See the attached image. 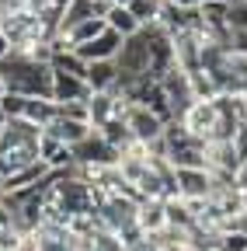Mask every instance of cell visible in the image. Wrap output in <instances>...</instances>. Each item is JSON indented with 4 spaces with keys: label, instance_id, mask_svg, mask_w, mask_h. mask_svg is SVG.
I'll use <instances>...</instances> for the list:
<instances>
[{
    "label": "cell",
    "instance_id": "obj_3",
    "mask_svg": "<svg viewBox=\"0 0 247 251\" xmlns=\"http://www.w3.org/2000/svg\"><path fill=\"white\" fill-rule=\"evenodd\" d=\"M164 157L174 168H209V143L184 129L181 119H174L164 129Z\"/></svg>",
    "mask_w": 247,
    "mask_h": 251
},
{
    "label": "cell",
    "instance_id": "obj_7",
    "mask_svg": "<svg viewBox=\"0 0 247 251\" xmlns=\"http://www.w3.org/2000/svg\"><path fill=\"white\" fill-rule=\"evenodd\" d=\"M118 70L129 74V77H139V74H150V42L143 35V28L136 31V35H126L122 39V49L115 56Z\"/></svg>",
    "mask_w": 247,
    "mask_h": 251
},
{
    "label": "cell",
    "instance_id": "obj_24",
    "mask_svg": "<svg viewBox=\"0 0 247 251\" xmlns=\"http://www.w3.org/2000/svg\"><path fill=\"white\" fill-rule=\"evenodd\" d=\"M4 94H7V84H4V77H0V98H4Z\"/></svg>",
    "mask_w": 247,
    "mask_h": 251
},
{
    "label": "cell",
    "instance_id": "obj_12",
    "mask_svg": "<svg viewBox=\"0 0 247 251\" xmlns=\"http://www.w3.org/2000/svg\"><path fill=\"white\" fill-rule=\"evenodd\" d=\"M90 129H94V126H90L87 119H73V115H59L56 112V119L45 126V133H52L56 140H63L67 147H73V143H80Z\"/></svg>",
    "mask_w": 247,
    "mask_h": 251
},
{
    "label": "cell",
    "instance_id": "obj_18",
    "mask_svg": "<svg viewBox=\"0 0 247 251\" xmlns=\"http://www.w3.org/2000/svg\"><path fill=\"white\" fill-rule=\"evenodd\" d=\"M129 7H133V14L139 18V25H150V21L160 18L164 0H129Z\"/></svg>",
    "mask_w": 247,
    "mask_h": 251
},
{
    "label": "cell",
    "instance_id": "obj_4",
    "mask_svg": "<svg viewBox=\"0 0 247 251\" xmlns=\"http://www.w3.org/2000/svg\"><path fill=\"white\" fill-rule=\"evenodd\" d=\"M122 119H126V126H129V133H133V140L136 143H157V140H164V129H167V122L153 112L150 105H139V101H126V108H122Z\"/></svg>",
    "mask_w": 247,
    "mask_h": 251
},
{
    "label": "cell",
    "instance_id": "obj_16",
    "mask_svg": "<svg viewBox=\"0 0 247 251\" xmlns=\"http://www.w3.org/2000/svg\"><path fill=\"white\" fill-rule=\"evenodd\" d=\"M108 28V21L105 18H84V21H77L70 31H67V42L70 46H84V42H90V39H94V35H101V31Z\"/></svg>",
    "mask_w": 247,
    "mask_h": 251
},
{
    "label": "cell",
    "instance_id": "obj_10",
    "mask_svg": "<svg viewBox=\"0 0 247 251\" xmlns=\"http://www.w3.org/2000/svg\"><path fill=\"white\" fill-rule=\"evenodd\" d=\"M136 224H139V230H143L146 237L167 230V199H160V196H146V199H139Z\"/></svg>",
    "mask_w": 247,
    "mask_h": 251
},
{
    "label": "cell",
    "instance_id": "obj_20",
    "mask_svg": "<svg viewBox=\"0 0 247 251\" xmlns=\"http://www.w3.org/2000/svg\"><path fill=\"white\" fill-rule=\"evenodd\" d=\"M226 25H230V31H247V4H230Z\"/></svg>",
    "mask_w": 247,
    "mask_h": 251
},
{
    "label": "cell",
    "instance_id": "obj_25",
    "mask_svg": "<svg viewBox=\"0 0 247 251\" xmlns=\"http://www.w3.org/2000/svg\"><path fill=\"white\" fill-rule=\"evenodd\" d=\"M112 4H126V7H129V0H112Z\"/></svg>",
    "mask_w": 247,
    "mask_h": 251
},
{
    "label": "cell",
    "instance_id": "obj_9",
    "mask_svg": "<svg viewBox=\"0 0 247 251\" xmlns=\"http://www.w3.org/2000/svg\"><path fill=\"white\" fill-rule=\"evenodd\" d=\"M90 98V84L80 74L67 70H52V101H87Z\"/></svg>",
    "mask_w": 247,
    "mask_h": 251
},
{
    "label": "cell",
    "instance_id": "obj_8",
    "mask_svg": "<svg viewBox=\"0 0 247 251\" xmlns=\"http://www.w3.org/2000/svg\"><path fill=\"white\" fill-rule=\"evenodd\" d=\"M178 175V196L181 199H188V202H202L216 192V175L209 168H174Z\"/></svg>",
    "mask_w": 247,
    "mask_h": 251
},
{
    "label": "cell",
    "instance_id": "obj_15",
    "mask_svg": "<svg viewBox=\"0 0 247 251\" xmlns=\"http://www.w3.org/2000/svg\"><path fill=\"white\" fill-rule=\"evenodd\" d=\"M105 21H108V28H115L122 39L126 35H136V31L143 28L139 25V18L133 14V7H126V4H112L108 7V14H105Z\"/></svg>",
    "mask_w": 247,
    "mask_h": 251
},
{
    "label": "cell",
    "instance_id": "obj_14",
    "mask_svg": "<svg viewBox=\"0 0 247 251\" xmlns=\"http://www.w3.org/2000/svg\"><path fill=\"white\" fill-rule=\"evenodd\" d=\"M118 63L115 59H90L87 63V84H90V91H115V84H118Z\"/></svg>",
    "mask_w": 247,
    "mask_h": 251
},
{
    "label": "cell",
    "instance_id": "obj_19",
    "mask_svg": "<svg viewBox=\"0 0 247 251\" xmlns=\"http://www.w3.org/2000/svg\"><path fill=\"white\" fill-rule=\"evenodd\" d=\"M24 101H28L24 94L7 91L4 98H0V108H4V115H7V119H21V115H24Z\"/></svg>",
    "mask_w": 247,
    "mask_h": 251
},
{
    "label": "cell",
    "instance_id": "obj_6",
    "mask_svg": "<svg viewBox=\"0 0 247 251\" xmlns=\"http://www.w3.org/2000/svg\"><path fill=\"white\" fill-rule=\"evenodd\" d=\"M157 80H160V87H164V94H167V105H171L174 119H181L184 112H188V108L199 101V94H195V87H192V77L184 74L181 67L167 70V74L157 77Z\"/></svg>",
    "mask_w": 247,
    "mask_h": 251
},
{
    "label": "cell",
    "instance_id": "obj_22",
    "mask_svg": "<svg viewBox=\"0 0 247 251\" xmlns=\"http://www.w3.org/2000/svg\"><path fill=\"white\" fill-rule=\"evenodd\" d=\"M171 4H181V7H199L202 0H171Z\"/></svg>",
    "mask_w": 247,
    "mask_h": 251
},
{
    "label": "cell",
    "instance_id": "obj_11",
    "mask_svg": "<svg viewBox=\"0 0 247 251\" xmlns=\"http://www.w3.org/2000/svg\"><path fill=\"white\" fill-rule=\"evenodd\" d=\"M77 52H80V59H115L118 56V49H122V35L115 28H105L101 35H94L90 42H84V46H73Z\"/></svg>",
    "mask_w": 247,
    "mask_h": 251
},
{
    "label": "cell",
    "instance_id": "obj_26",
    "mask_svg": "<svg viewBox=\"0 0 247 251\" xmlns=\"http://www.w3.org/2000/svg\"><path fill=\"white\" fill-rule=\"evenodd\" d=\"M0 196H4V178H0Z\"/></svg>",
    "mask_w": 247,
    "mask_h": 251
},
{
    "label": "cell",
    "instance_id": "obj_2",
    "mask_svg": "<svg viewBox=\"0 0 247 251\" xmlns=\"http://www.w3.org/2000/svg\"><path fill=\"white\" fill-rule=\"evenodd\" d=\"M42 133H45L42 126L28 119H7L4 133H0V178H11L39 161Z\"/></svg>",
    "mask_w": 247,
    "mask_h": 251
},
{
    "label": "cell",
    "instance_id": "obj_17",
    "mask_svg": "<svg viewBox=\"0 0 247 251\" xmlns=\"http://www.w3.org/2000/svg\"><path fill=\"white\" fill-rule=\"evenodd\" d=\"M56 112H59V108H56L52 98H28L21 119H28V122H35V126H42V129H45V126L56 119Z\"/></svg>",
    "mask_w": 247,
    "mask_h": 251
},
{
    "label": "cell",
    "instance_id": "obj_1",
    "mask_svg": "<svg viewBox=\"0 0 247 251\" xmlns=\"http://www.w3.org/2000/svg\"><path fill=\"white\" fill-rule=\"evenodd\" d=\"M0 77L7 91H18L24 98H52V63L32 56L28 49H11L0 59Z\"/></svg>",
    "mask_w": 247,
    "mask_h": 251
},
{
    "label": "cell",
    "instance_id": "obj_23",
    "mask_svg": "<svg viewBox=\"0 0 247 251\" xmlns=\"http://www.w3.org/2000/svg\"><path fill=\"white\" fill-rule=\"evenodd\" d=\"M4 126H7V115H4V108H0V133H4Z\"/></svg>",
    "mask_w": 247,
    "mask_h": 251
},
{
    "label": "cell",
    "instance_id": "obj_13",
    "mask_svg": "<svg viewBox=\"0 0 247 251\" xmlns=\"http://www.w3.org/2000/svg\"><path fill=\"white\" fill-rule=\"evenodd\" d=\"M39 157H42V161H45L52 171H67V168H73V150H70L63 140H56L52 133H42Z\"/></svg>",
    "mask_w": 247,
    "mask_h": 251
},
{
    "label": "cell",
    "instance_id": "obj_27",
    "mask_svg": "<svg viewBox=\"0 0 247 251\" xmlns=\"http://www.w3.org/2000/svg\"><path fill=\"white\" fill-rule=\"evenodd\" d=\"M0 230H4V220H0Z\"/></svg>",
    "mask_w": 247,
    "mask_h": 251
},
{
    "label": "cell",
    "instance_id": "obj_5",
    "mask_svg": "<svg viewBox=\"0 0 247 251\" xmlns=\"http://www.w3.org/2000/svg\"><path fill=\"white\" fill-rule=\"evenodd\" d=\"M73 150V164L77 168H90V164H118L122 161V150L115 143H108L98 129H90L80 143L70 147Z\"/></svg>",
    "mask_w": 247,
    "mask_h": 251
},
{
    "label": "cell",
    "instance_id": "obj_21",
    "mask_svg": "<svg viewBox=\"0 0 247 251\" xmlns=\"http://www.w3.org/2000/svg\"><path fill=\"white\" fill-rule=\"evenodd\" d=\"M11 49H14V42H11V39L4 35V28H0V59H4V56H7Z\"/></svg>",
    "mask_w": 247,
    "mask_h": 251
}]
</instances>
